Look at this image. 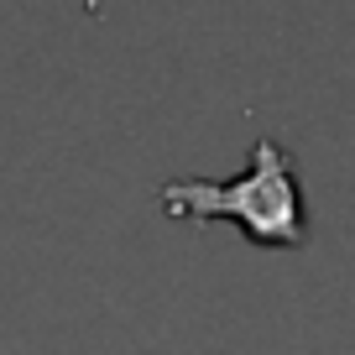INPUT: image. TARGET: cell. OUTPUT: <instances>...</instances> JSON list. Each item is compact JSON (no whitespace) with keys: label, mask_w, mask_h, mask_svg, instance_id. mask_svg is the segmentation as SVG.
Instances as JSON below:
<instances>
[{"label":"cell","mask_w":355,"mask_h":355,"mask_svg":"<svg viewBox=\"0 0 355 355\" xmlns=\"http://www.w3.org/2000/svg\"><path fill=\"white\" fill-rule=\"evenodd\" d=\"M167 214H193V220H241L245 235L261 245H298L303 241V199L293 183V157L272 136H261L251 152V173L230 183H204V178H178L162 189Z\"/></svg>","instance_id":"cell-1"}]
</instances>
